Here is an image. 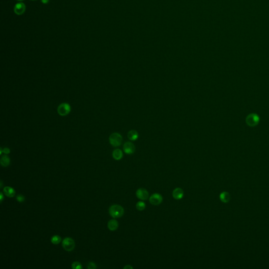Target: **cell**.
<instances>
[{
	"instance_id": "6da1fadb",
	"label": "cell",
	"mask_w": 269,
	"mask_h": 269,
	"mask_svg": "<svg viewBox=\"0 0 269 269\" xmlns=\"http://www.w3.org/2000/svg\"><path fill=\"white\" fill-rule=\"evenodd\" d=\"M124 212V209L119 204H113L109 209V214L115 219L122 217Z\"/></svg>"
},
{
	"instance_id": "7a4b0ae2",
	"label": "cell",
	"mask_w": 269,
	"mask_h": 269,
	"mask_svg": "<svg viewBox=\"0 0 269 269\" xmlns=\"http://www.w3.org/2000/svg\"><path fill=\"white\" fill-rule=\"evenodd\" d=\"M109 140L112 146L116 147L122 144L123 137L122 135L118 133H114L110 135Z\"/></svg>"
},
{
	"instance_id": "3957f363",
	"label": "cell",
	"mask_w": 269,
	"mask_h": 269,
	"mask_svg": "<svg viewBox=\"0 0 269 269\" xmlns=\"http://www.w3.org/2000/svg\"><path fill=\"white\" fill-rule=\"evenodd\" d=\"M246 124L250 127L256 126L259 123V116L256 113H251L246 116Z\"/></svg>"
},
{
	"instance_id": "277c9868",
	"label": "cell",
	"mask_w": 269,
	"mask_h": 269,
	"mask_svg": "<svg viewBox=\"0 0 269 269\" xmlns=\"http://www.w3.org/2000/svg\"><path fill=\"white\" fill-rule=\"evenodd\" d=\"M62 246L64 249L67 251H72L74 249L75 247V243L72 238L67 237L63 240L62 242Z\"/></svg>"
},
{
	"instance_id": "5b68a950",
	"label": "cell",
	"mask_w": 269,
	"mask_h": 269,
	"mask_svg": "<svg viewBox=\"0 0 269 269\" xmlns=\"http://www.w3.org/2000/svg\"><path fill=\"white\" fill-rule=\"evenodd\" d=\"M71 111V106L66 103L61 104L57 107V113L61 116H65L69 115Z\"/></svg>"
},
{
	"instance_id": "8992f818",
	"label": "cell",
	"mask_w": 269,
	"mask_h": 269,
	"mask_svg": "<svg viewBox=\"0 0 269 269\" xmlns=\"http://www.w3.org/2000/svg\"><path fill=\"white\" fill-rule=\"evenodd\" d=\"M150 203L154 206H158L161 204L163 201V197L160 194L154 193L149 197Z\"/></svg>"
},
{
	"instance_id": "52a82bcc",
	"label": "cell",
	"mask_w": 269,
	"mask_h": 269,
	"mask_svg": "<svg viewBox=\"0 0 269 269\" xmlns=\"http://www.w3.org/2000/svg\"><path fill=\"white\" fill-rule=\"evenodd\" d=\"M136 197L141 200H147L149 198V192L146 189L139 188L136 192Z\"/></svg>"
},
{
	"instance_id": "ba28073f",
	"label": "cell",
	"mask_w": 269,
	"mask_h": 269,
	"mask_svg": "<svg viewBox=\"0 0 269 269\" xmlns=\"http://www.w3.org/2000/svg\"><path fill=\"white\" fill-rule=\"evenodd\" d=\"M124 151L126 154H134L135 151V146L131 142H126L123 146Z\"/></svg>"
},
{
	"instance_id": "9c48e42d",
	"label": "cell",
	"mask_w": 269,
	"mask_h": 269,
	"mask_svg": "<svg viewBox=\"0 0 269 269\" xmlns=\"http://www.w3.org/2000/svg\"><path fill=\"white\" fill-rule=\"evenodd\" d=\"M26 10V6L22 2H19L18 3L16 4L14 8V11L15 13L17 15H22L25 12Z\"/></svg>"
},
{
	"instance_id": "30bf717a",
	"label": "cell",
	"mask_w": 269,
	"mask_h": 269,
	"mask_svg": "<svg viewBox=\"0 0 269 269\" xmlns=\"http://www.w3.org/2000/svg\"><path fill=\"white\" fill-rule=\"evenodd\" d=\"M184 192L180 188H176L172 192V197L176 200H180L184 197Z\"/></svg>"
},
{
	"instance_id": "8fae6325",
	"label": "cell",
	"mask_w": 269,
	"mask_h": 269,
	"mask_svg": "<svg viewBox=\"0 0 269 269\" xmlns=\"http://www.w3.org/2000/svg\"><path fill=\"white\" fill-rule=\"evenodd\" d=\"M3 192L4 194L9 198H13L15 195V191L14 188L9 186L4 188Z\"/></svg>"
},
{
	"instance_id": "7c38bea8",
	"label": "cell",
	"mask_w": 269,
	"mask_h": 269,
	"mask_svg": "<svg viewBox=\"0 0 269 269\" xmlns=\"http://www.w3.org/2000/svg\"><path fill=\"white\" fill-rule=\"evenodd\" d=\"M119 224L118 222L115 219H111L109 220L107 224V226L109 230L114 231L115 230H117L118 229Z\"/></svg>"
},
{
	"instance_id": "4fadbf2b",
	"label": "cell",
	"mask_w": 269,
	"mask_h": 269,
	"mask_svg": "<svg viewBox=\"0 0 269 269\" xmlns=\"http://www.w3.org/2000/svg\"><path fill=\"white\" fill-rule=\"evenodd\" d=\"M10 158L7 154H4L1 158L0 160L1 165L4 167H6L9 166L10 164Z\"/></svg>"
},
{
	"instance_id": "5bb4252c",
	"label": "cell",
	"mask_w": 269,
	"mask_h": 269,
	"mask_svg": "<svg viewBox=\"0 0 269 269\" xmlns=\"http://www.w3.org/2000/svg\"><path fill=\"white\" fill-rule=\"evenodd\" d=\"M112 156L113 158L116 160H119L123 157V151L119 149H116L112 154Z\"/></svg>"
},
{
	"instance_id": "9a60e30c",
	"label": "cell",
	"mask_w": 269,
	"mask_h": 269,
	"mask_svg": "<svg viewBox=\"0 0 269 269\" xmlns=\"http://www.w3.org/2000/svg\"><path fill=\"white\" fill-rule=\"evenodd\" d=\"M127 137L128 139L131 141H135L138 139L139 134L137 131L134 130H131L128 132Z\"/></svg>"
},
{
	"instance_id": "2e32d148",
	"label": "cell",
	"mask_w": 269,
	"mask_h": 269,
	"mask_svg": "<svg viewBox=\"0 0 269 269\" xmlns=\"http://www.w3.org/2000/svg\"><path fill=\"white\" fill-rule=\"evenodd\" d=\"M220 199L223 203H227L230 200V195L227 192H223L220 194Z\"/></svg>"
},
{
	"instance_id": "e0dca14e",
	"label": "cell",
	"mask_w": 269,
	"mask_h": 269,
	"mask_svg": "<svg viewBox=\"0 0 269 269\" xmlns=\"http://www.w3.org/2000/svg\"><path fill=\"white\" fill-rule=\"evenodd\" d=\"M51 241L53 244L57 245V244H59L61 242L62 238L59 235H55L52 237Z\"/></svg>"
},
{
	"instance_id": "ac0fdd59",
	"label": "cell",
	"mask_w": 269,
	"mask_h": 269,
	"mask_svg": "<svg viewBox=\"0 0 269 269\" xmlns=\"http://www.w3.org/2000/svg\"><path fill=\"white\" fill-rule=\"evenodd\" d=\"M136 207L138 211H142L146 208V204L143 201H139L136 204Z\"/></svg>"
},
{
	"instance_id": "d6986e66",
	"label": "cell",
	"mask_w": 269,
	"mask_h": 269,
	"mask_svg": "<svg viewBox=\"0 0 269 269\" xmlns=\"http://www.w3.org/2000/svg\"><path fill=\"white\" fill-rule=\"evenodd\" d=\"M72 268L73 269H82L83 266L81 263L78 261H75L73 263Z\"/></svg>"
},
{
	"instance_id": "ffe728a7",
	"label": "cell",
	"mask_w": 269,
	"mask_h": 269,
	"mask_svg": "<svg viewBox=\"0 0 269 269\" xmlns=\"http://www.w3.org/2000/svg\"><path fill=\"white\" fill-rule=\"evenodd\" d=\"M17 200L19 202H23L25 200V197L22 194H19V195L17 196Z\"/></svg>"
},
{
	"instance_id": "44dd1931",
	"label": "cell",
	"mask_w": 269,
	"mask_h": 269,
	"mask_svg": "<svg viewBox=\"0 0 269 269\" xmlns=\"http://www.w3.org/2000/svg\"><path fill=\"white\" fill-rule=\"evenodd\" d=\"M87 268L89 269H95L96 268L95 263L93 262H89L87 265Z\"/></svg>"
},
{
	"instance_id": "7402d4cb",
	"label": "cell",
	"mask_w": 269,
	"mask_h": 269,
	"mask_svg": "<svg viewBox=\"0 0 269 269\" xmlns=\"http://www.w3.org/2000/svg\"><path fill=\"white\" fill-rule=\"evenodd\" d=\"M3 152L5 154H9L10 153V149L8 148H4L3 149Z\"/></svg>"
},
{
	"instance_id": "603a6c76",
	"label": "cell",
	"mask_w": 269,
	"mask_h": 269,
	"mask_svg": "<svg viewBox=\"0 0 269 269\" xmlns=\"http://www.w3.org/2000/svg\"><path fill=\"white\" fill-rule=\"evenodd\" d=\"M124 269H133V267L131 266V265H127L124 267Z\"/></svg>"
},
{
	"instance_id": "cb8c5ba5",
	"label": "cell",
	"mask_w": 269,
	"mask_h": 269,
	"mask_svg": "<svg viewBox=\"0 0 269 269\" xmlns=\"http://www.w3.org/2000/svg\"><path fill=\"white\" fill-rule=\"evenodd\" d=\"M3 194H2V192H1V193H0V201H1V202H2V201H3Z\"/></svg>"
},
{
	"instance_id": "d4e9b609",
	"label": "cell",
	"mask_w": 269,
	"mask_h": 269,
	"mask_svg": "<svg viewBox=\"0 0 269 269\" xmlns=\"http://www.w3.org/2000/svg\"><path fill=\"white\" fill-rule=\"evenodd\" d=\"M49 0H41V2L43 3V4H47L49 2Z\"/></svg>"
},
{
	"instance_id": "484cf974",
	"label": "cell",
	"mask_w": 269,
	"mask_h": 269,
	"mask_svg": "<svg viewBox=\"0 0 269 269\" xmlns=\"http://www.w3.org/2000/svg\"><path fill=\"white\" fill-rule=\"evenodd\" d=\"M2 186H3V185H2V181H1V188H2Z\"/></svg>"
},
{
	"instance_id": "4316f807",
	"label": "cell",
	"mask_w": 269,
	"mask_h": 269,
	"mask_svg": "<svg viewBox=\"0 0 269 269\" xmlns=\"http://www.w3.org/2000/svg\"><path fill=\"white\" fill-rule=\"evenodd\" d=\"M17 1H22L23 0H17Z\"/></svg>"
},
{
	"instance_id": "83f0119b",
	"label": "cell",
	"mask_w": 269,
	"mask_h": 269,
	"mask_svg": "<svg viewBox=\"0 0 269 269\" xmlns=\"http://www.w3.org/2000/svg\"><path fill=\"white\" fill-rule=\"evenodd\" d=\"M31 1H35V0H31Z\"/></svg>"
}]
</instances>
